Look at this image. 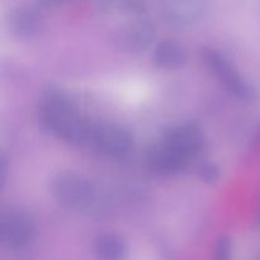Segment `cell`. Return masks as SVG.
Masks as SVG:
<instances>
[{"mask_svg":"<svg viewBox=\"0 0 260 260\" xmlns=\"http://www.w3.org/2000/svg\"><path fill=\"white\" fill-rule=\"evenodd\" d=\"M37 118L43 131L71 145H85L90 121L81 116L75 102L62 89L48 86L43 90Z\"/></svg>","mask_w":260,"mask_h":260,"instance_id":"1","label":"cell"},{"mask_svg":"<svg viewBox=\"0 0 260 260\" xmlns=\"http://www.w3.org/2000/svg\"><path fill=\"white\" fill-rule=\"evenodd\" d=\"M50 192L58 205L78 212L98 211L103 202L96 185L75 172H60L53 175Z\"/></svg>","mask_w":260,"mask_h":260,"instance_id":"2","label":"cell"},{"mask_svg":"<svg viewBox=\"0 0 260 260\" xmlns=\"http://www.w3.org/2000/svg\"><path fill=\"white\" fill-rule=\"evenodd\" d=\"M94 152L113 159H121L134 147L131 132L118 123L107 121H90L85 145Z\"/></svg>","mask_w":260,"mask_h":260,"instance_id":"3","label":"cell"},{"mask_svg":"<svg viewBox=\"0 0 260 260\" xmlns=\"http://www.w3.org/2000/svg\"><path fill=\"white\" fill-rule=\"evenodd\" d=\"M201 57L208 70L217 78L221 85L233 96L240 101H253L255 98V89L239 73L238 69L223 53L215 48L206 47L201 51Z\"/></svg>","mask_w":260,"mask_h":260,"instance_id":"4","label":"cell"},{"mask_svg":"<svg viewBox=\"0 0 260 260\" xmlns=\"http://www.w3.org/2000/svg\"><path fill=\"white\" fill-rule=\"evenodd\" d=\"M37 228L27 212L9 208L0 216V239L3 245L12 250H20L29 245L35 239Z\"/></svg>","mask_w":260,"mask_h":260,"instance_id":"5","label":"cell"},{"mask_svg":"<svg viewBox=\"0 0 260 260\" xmlns=\"http://www.w3.org/2000/svg\"><path fill=\"white\" fill-rule=\"evenodd\" d=\"M160 144L190 162L202 152L205 136L198 124L185 122L168 129Z\"/></svg>","mask_w":260,"mask_h":260,"instance_id":"6","label":"cell"},{"mask_svg":"<svg viewBox=\"0 0 260 260\" xmlns=\"http://www.w3.org/2000/svg\"><path fill=\"white\" fill-rule=\"evenodd\" d=\"M207 8V0H167L162 15L172 27L187 28L197 24L206 15Z\"/></svg>","mask_w":260,"mask_h":260,"instance_id":"7","label":"cell"},{"mask_svg":"<svg viewBox=\"0 0 260 260\" xmlns=\"http://www.w3.org/2000/svg\"><path fill=\"white\" fill-rule=\"evenodd\" d=\"M155 38V28L150 22L137 19L128 23L117 35L119 46L129 52H142L152 45Z\"/></svg>","mask_w":260,"mask_h":260,"instance_id":"8","label":"cell"},{"mask_svg":"<svg viewBox=\"0 0 260 260\" xmlns=\"http://www.w3.org/2000/svg\"><path fill=\"white\" fill-rule=\"evenodd\" d=\"M149 169L159 175H174L187 169L189 161L174 154L172 150L165 147L162 144H157L149 150L146 157Z\"/></svg>","mask_w":260,"mask_h":260,"instance_id":"9","label":"cell"},{"mask_svg":"<svg viewBox=\"0 0 260 260\" xmlns=\"http://www.w3.org/2000/svg\"><path fill=\"white\" fill-rule=\"evenodd\" d=\"M152 60L155 65L165 70H179L185 66L188 61V53L184 46L173 40L160 41L154 48Z\"/></svg>","mask_w":260,"mask_h":260,"instance_id":"10","label":"cell"},{"mask_svg":"<svg viewBox=\"0 0 260 260\" xmlns=\"http://www.w3.org/2000/svg\"><path fill=\"white\" fill-rule=\"evenodd\" d=\"M10 25L19 38L30 40L37 37L43 28V20L40 13L32 8L22 7L14 10L10 17Z\"/></svg>","mask_w":260,"mask_h":260,"instance_id":"11","label":"cell"},{"mask_svg":"<svg viewBox=\"0 0 260 260\" xmlns=\"http://www.w3.org/2000/svg\"><path fill=\"white\" fill-rule=\"evenodd\" d=\"M95 254L99 260H123L127 254L126 243L117 234H102L95 241Z\"/></svg>","mask_w":260,"mask_h":260,"instance_id":"12","label":"cell"},{"mask_svg":"<svg viewBox=\"0 0 260 260\" xmlns=\"http://www.w3.org/2000/svg\"><path fill=\"white\" fill-rule=\"evenodd\" d=\"M233 259V244L228 236H221L217 240L213 253V260H231Z\"/></svg>","mask_w":260,"mask_h":260,"instance_id":"13","label":"cell"},{"mask_svg":"<svg viewBox=\"0 0 260 260\" xmlns=\"http://www.w3.org/2000/svg\"><path fill=\"white\" fill-rule=\"evenodd\" d=\"M198 177L206 183H216L220 179V169L212 162H203L198 167Z\"/></svg>","mask_w":260,"mask_h":260,"instance_id":"14","label":"cell"},{"mask_svg":"<svg viewBox=\"0 0 260 260\" xmlns=\"http://www.w3.org/2000/svg\"><path fill=\"white\" fill-rule=\"evenodd\" d=\"M38 2L42 5H45V7H52V5H56L57 3H60L61 0H38Z\"/></svg>","mask_w":260,"mask_h":260,"instance_id":"15","label":"cell"},{"mask_svg":"<svg viewBox=\"0 0 260 260\" xmlns=\"http://www.w3.org/2000/svg\"><path fill=\"white\" fill-rule=\"evenodd\" d=\"M259 218H260V215H259Z\"/></svg>","mask_w":260,"mask_h":260,"instance_id":"16","label":"cell"}]
</instances>
